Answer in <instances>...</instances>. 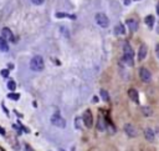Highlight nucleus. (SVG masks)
I'll return each mask as SVG.
<instances>
[{
	"label": "nucleus",
	"instance_id": "nucleus-1",
	"mask_svg": "<svg viewBox=\"0 0 159 151\" xmlns=\"http://www.w3.org/2000/svg\"><path fill=\"white\" fill-rule=\"evenodd\" d=\"M123 60L128 66L134 65V50L127 41H124L123 44Z\"/></svg>",
	"mask_w": 159,
	"mask_h": 151
},
{
	"label": "nucleus",
	"instance_id": "nucleus-2",
	"mask_svg": "<svg viewBox=\"0 0 159 151\" xmlns=\"http://www.w3.org/2000/svg\"><path fill=\"white\" fill-rule=\"evenodd\" d=\"M43 67H45L43 59H42L40 55H35V56L31 59V61H30V69H31L32 71L40 72V71L43 70Z\"/></svg>",
	"mask_w": 159,
	"mask_h": 151
},
{
	"label": "nucleus",
	"instance_id": "nucleus-3",
	"mask_svg": "<svg viewBox=\"0 0 159 151\" xmlns=\"http://www.w3.org/2000/svg\"><path fill=\"white\" fill-rule=\"evenodd\" d=\"M94 19H96V22L102 27H107L109 25V19L104 12H97Z\"/></svg>",
	"mask_w": 159,
	"mask_h": 151
},
{
	"label": "nucleus",
	"instance_id": "nucleus-4",
	"mask_svg": "<svg viewBox=\"0 0 159 151\" xmlns=\"http://www.w3.org/2000/svg\"><path fill=\"white\" fill-rule=\"evenodd\" d=\"M82 122L87 129H91L93 126V115L91 112V110H86L82 115Z\"/></svg>",
	"mask_w": 159,
	"mask_h": 151
},
{
	"label": "nucleus",
	"instance_id": "nucleus-5",
	"mask_svg": "<svg viewBox=\"0 0 159 151\" xmlns=\"http://www.w3.org/2000/svg\"><path fill=\"white\" fill-rule=\"evenodd\" d=\"M51 124L55 125V126H57V127H60V129L66 127V120L60 114H53L51 116Z\"/></svg>",
	"mask_w": 159,
	"mask_h": 151
},
{
	"label": "nucleus",
	"instance_id": "nucleus-6",
	"mask_svg": "<svg viewBox=\"0 0 159 151\" xmlns=\"http://www.w3.org/2000/svg\"><path fill=\"white\" fill-rule=\"evenodd\" d=\"M139 77L143 82H150L152 81V72L147 67H140L139 69Z\"/></svg>",
	"mask_w": 159,
	"mask_h": 151
},
{
	"label": "nucleus",
	"instance_id": "nucleus-7",
	"mask_svg": "<svg viewBox=\"0 0 159 151\" xmlns=\"http://www.w3.org/2000/svg\"><path fill=\"white\" fill-rule=\"evenodd\" d=\"M123 130H124V132L127 134L128 137H137V135H138V131H137V129L133 124H129V122L124 124Z\"/></svg>",
	"mask_w": 159,
	"mask_h": 151
},
{
	"label": "nucleus",
	"instance_id": "nucleus-8",
	"mask_svg": "<svg viewBox=\"0 0 159 151\" xmlns=\"http://www.w3.org/2000/svg\"><path fill=\"white\" fill-rule=\"evenodd\" d=\"M1 37H4L6 41H15L14 35H12V32H11V30L9 27H2V30H1Z\"/></svg>",
	"mask_w": 159,
	"mask_h": 151
},
{
	"label": "nucleus",
	"instance_id": "nucleus-9",
	"mask_svg": "<svg viewBox=\"0 0 159 151\" xmlns=\"http://www.w3.org/2000/svg\"><path fill=\"white\" fill-rule=\"evenodd\" d=\"M144 137H145L147 141L153 142V141L155 140V134H154V131H153L150 127H147V129L144 130Z\"/></svg>",
	"mask_w": 159,
	"mask_h": 151
},
{
	"label": "nucleus",
	"instance_id": "nucleus-10",
	"mask_svg": "<svg viewBox=\"0 0 159 151\" xmlns=\"http://www.w3.org/2000/svg\"><path fill=\"white\" fill-rule=\"evenodd\" d=\"M128 96H129V99L132 100V101H134L135 104H138L139 102V95H138V91L135 90V89H129L128 90Z\"/></svg>",
	"mask_w": 159,
	"mask_h": 151
},
{
	"label": "nucleus",
	"instance_id": "nucleus-11",
	"mask_svg": "<svg viewBox=\"0 0 159 151\" xmlns=\"http://www.w3.org/2000/svg\"><path fill=\"white\" fill-rule=\"evenodd\" d=\"M125 24L128 25V27H129V30H130L132 32H134V31L138 30V21H137L135 19H128V20L125 21Z\"/></svg>",
	"mask_w": 159,
	"mask_h": 151
},
{
	"label": "nucleus",
	"instance_id": "nucleus-12",
	"mask_svg": "<svg viewBox=\"0 0 159 151\" xmlns=\"http://www.w3.org/2000/svg\"><path fill=\"white\" fill-rule=\"evenodd\" d=\"M147 51H148L147 46H145V45H140V47H139V52H138V60H139V61H143V60L145 59V56H147Z\"/></svg>",
	"mask_w": 159,
	"mask_h": 151
},
{
	"label": "nucleus",
	"instance_id": "nucleus-13",
	"mask_svg": "<svg viewBox=\"0 0 159 151\" xmlns=\"http://www.w3.org/2000/svg\"><path fill=\"white\" fill-rule=\"evenodd\" d=\"M0 51H2V52L9 51V45H7L6 40L4 37H1V36H0Z\"/></svg>",
	"mask_w": 159,
	"mask_h": 151
},
{
	"label": "nucleus",
	"instance_id": "nucleus-14",
	"mask_svg": "<svg viewBox=\"0 0 159 151\" xmlns=\"http://www.w3.org/2000/svg\"><path fill=\"white\" fill-rule=\"evenodd\" d=\"M144 22L152 29L153 26H154V22H155V19H154V16L153 15H148V16H145V19H144Z\"/></svg>",
	"mask_w": 159,
	"mask_h": 151
},
{
	"label": "nucleus",
	"instance_id": "nucleus-15",
	"mask_svg": "<svg viewBox=\"0 0 159 151\" xmlns=\"http://www.w3.org/2000/svg\"><path fill=\"white\" fill-rule=\"evenodd\" d=\"M114 32H116L117 35H123V34H125V29H124V25H122V24H118V25H116V26H114Z\"/></svg>",
	"mask_w": 159,
	"mask_h": 151
},
{
	"label": "nucleus",
	"instance_id": "nucleus-16",
	"mask_svg": "<svg viewBox=\"0 0 159 151\" xmlns=\"http://www.w3.org/2000/svg\"><path fill=\"white\" fill-rule=\"evenodd\" d=\"M142 114H143L144 116H150V115L153 114V111H152V109H150L149 106H143V107H142Z\"/></svg>",
	"mask_w": 159,
	"mask_h": 151
},
{
	"label": "nucleus",
	"instance_id": "nucleus-17",
	"mask_svg": "<svg viewBox=\"0 0 159 151\" xmlns=\"http://www.w3.org/2000/svg\"><path fill=\"white\" fill-rule=\"evenodd\" d=\"M97 129H98L99 131H104V130H106V125H104V122H103V119H102V117H99V119H98Z\"/></svg>",
	"mask_w": 159,
	"mask_h": 151
},
{
	"label": "nucleus",
	"instance_id": "nucleus-18",
	"mask_svg": "<svg viewBox=\"0 0 159 151\" xmlns=\"http://www.w3.org/2000/svg\"><path fill=\"white\" fill-rule=\"evenodd\" d=\"M7 89H9L10 91H15V89H16V84H15L14 80H9V81H7Z\"/></svg>",
	"mask_w": 159,
	"mask_h": 151
},
{
	"label": "nucleus",
	"instance_id": "nucleus-19",
	"mask_svg": "<svg viewBox=\"0 0 159 151\" xmlns=\"http://www.w3.org/2000/svg\"><path fill=\"white\" fill-rule=\"evenodd\" d=\"M99 94H101V97H102L104 101H108V100H109V95H108V92H107L106 90L102 89V90L99 91Z\"/></svg>",
	"mask_w": 159,
	"mask_h": 151
},
{
	"label": "nucleus",
	"instance_id": "nucleus-20",
	"mask_svg": "<svg viewBox=\"0 0 159 151\" xmlns=\"http://www.w3.org/2000/svg\"><path fill=\"white\" fill-rule=\"evenodd\" d=\"M7 97H9V99H11V100H19L20 95H19V94H9V95H7Z\"/></svg>",
	"mask_w": 159,
	"mask_h": 151
},
{
	"label": "nucleus",
	"instance_id": "nucleus-21",
	"mask_svg": "<svg viewBox=\"0 0 159 151\" xmlns=\"http://www.w3.org/2000/svg\"><path fill=\"white\" fill-rule=\"evenodd\" d=\"M80 117H76V120H75V124H76V127L78 129V130H81V125H80Z\"/></svg>",
	"mask_w": 159,
	"mask_h": 151
},
{
	"label": "nucleus",
	"instance_id": "nucleus-22",
	"mask_svg": "<svg viewBox=\"0 0 159 151\" xmlns=\"http://www.w3.org/2000/svg\"><path fill=\"white\" fill-rule=\"evenodd\" d=\"M43 1H45V0H31V2L35 4V5H41Z\"/></svg>",
	"mask_w": 159,
	"mask_h": 151
},
{
	"label": "nucleus",
	"instance_id": "nucleus-23",
	"mask_svg": "<svg viewBox=\"0 0 159 151\" xmlns=\"http://www.w3.org/2000/svg\"><path fill=\"white\" fill-rule=\"evenodd\" d=\"M0 74H1V76H4V77H7V75H9V71H7V70H1V71H0Z\"/></svg>",
	"mask_w": 159,
	"mask_h": 151
},
{
	"label": "nucleus",
	"instance_id": "nucleus-24",
	"mask_svg": "<svg viewBox=\"0 0 159 151\" xmlns=\"http://www.w3.org/2000/svg\"><path fill=\"white\" fill-rule=\"evenodd\" d=\"M155 49H157V56H158V59H159V45H157Z\"/></svg>",
	"mask_w": 159,
	"mask_h": 151
},
{
	"label": "nucleus",
	"instance_id": "nucleus-25",
	"mask_svg": "<svg viewBox=\"0 0 159 151\" xmlns=\"http://www.w3.org/2000/svg\"><path fill=\"white\" fill-rule=\"evenodd\" d=\"M0 134L1 135H5V130H2V127H0Z\"/></svg>",
	"mask_w": 159,
	"mask_h": 151
},
{
	"label": "nucleus",
	"instance_id": "nucleus-26",
	"mask_svg": "<svg viewBox=\"0 0 159 151\" xmlns=\"http://www.w3.org/2000/svg\"><path fill=\"white\" fill-rule=\"evenodd\" d=\"M98 101V97L97 96H93V102H97Z\"/></svg>",
	"mask_w": 159,
	"mask_h": 151
},
{
	"label": "nucleus",
	"instance_id": "nucleus-27",
	"mask_svg": "<svg viewBox=\"0 0 159 151\" xmlns=\"http://www.w3.org/2000/svg\"><path fill=\"white\" fill-rule=\"evenodd\" d=\"M123 1H124L125 5H129V0H123Z\"/></svg>",
	"mask_w": 159,
	"mask_h": 151
},
{
	"label": "nucleus",
	"instance_id": "nucleus-28",
	"mask_svg": "<svg viewBox=\"0 0 159 151\" xmlns=\"http://www.w3.org/2000/svg\"><path fill=\"white\" fill-rule=\"evenodd\" d=\"M157 12H158V14H159V4H158V5H157Z\"/></svg>",
	"mask_w": 159,
	"mask_h": 151
}]
</instances>
